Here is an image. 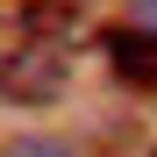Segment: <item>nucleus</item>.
<instances>
[{
	"label": "nucleus",
	"instance_id": "20e7f679",
	"mask_svg": "<svg viewBox=\"0 0 157 157\" xmlns=\"http://www.w3.org/2000/svg\"><path fill=\"white\" fill-rule=\"evenodd\" d=\"M0 157H71V143H57V136H14Z\"/></svg>",
	"mask_w": 157,
	"mask_h": 157
},
{
	"label": "nucleus",
	"instance_id": "f03ea898",
	"mask_svg": "<svg viewBox=\"0 0 157 157\" xmlns=\"http://www.w3.org/2000/svg\"><path fill=\"white\" fill-rule=\"evenodd\" d=\"M100 50H107V71L121 78V86L157 93V36H150V29H114Z\"/></svg>",
	"mask_w": 157,
	"mask_h": 157
},
{
	"label": "nucleus",
	"instance_id": "7ed1b4c3",
	"mask_svg": "<svg viewBox=\"0 0 157 157\" xmlns=\"http://www.w3.org/2000/svg\"><path fill=\"white\" fill-rule=\"evenodd\" d=\"M21 36H36V43H64L71 36V21H78V7L71 0H21Z\"/></svg>",
	"mask_w": 157,
	"mask_h": 157
},
{
	"label": "nucleus",
	"instance_id": "39448f33",
	"mask_svg": "<svg viewBox=\"0 0 157 157\" xmlns=\"http://www.w3.org/2000/svg\"><path fill=\"white\" fill-rule=\"evenodd\" d=\"M136 21H143V29L157 36V0H136Z\"/></svg>",
	"mask_w": 157,
	"mask_h": 157
},
{
	"label": "nucleus",
	"instance_id": "f257e3e1",
	"mask_svg": "<svg viewBox=\"0 0 157 157\" xmlns=\"http://www.w3.org/2000/svg\"><path fill=\"white\" fill-rule=\"evenodd\" d=\"M64 86H71V50L64 43L21 36L7 57H0V100H14V107H43V100H57Z\"/></svg>",
	"mask_w": 157,
	"mask_h": 157
}]
</instances>
